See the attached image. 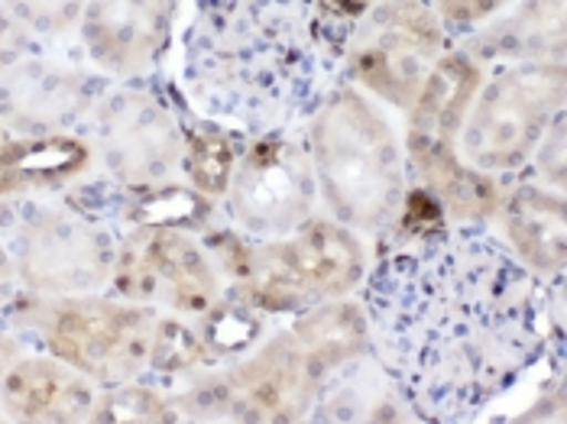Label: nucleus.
I'll use <instances>...</instances> for the list:
<instances>
[{
	"label": "nucleus",
	"instance_id": "obj_8",
	"mask_svg": "<svg viewBox=\"0 0 567 424\" xmlns=\"http://www.w3.org/2000/svg\"><path fill=\"white\" fill-rule=\"evenodd\" d=\"M447 43L451 37L429 0H380L350 30L341 75L409 111Z\"/></svg>",
	"mask_w": 567,
	"mask_h": 424
},
{
	"label": "nucleus",
	"instance_id": "obj_6",
	"mask_svg": "<svg viewBox=\"0 0 567 424\" xmlns=\"http://www.w3.org/2000/svg\"><path fill=\"white\" fill-rule=\"evenodd\" d=\"M156 311L136 301L94 296L30 298L17 308L20 328L40 331L52 356L65 360L87 380L114 385L150 370Z\"/></svg>",
	"mask_w": 567,
	"mask_h": 424
},
{
	"label": "nucleus",
	"instance_id": "obj_31",
	"mask_svg": "<svg viewBox=\"0 0 567 424\" xmlns=\"http://www.w3.org/2000/svg\"><path fill=\"white\" fill-rule=\"evenodd\" d=\"M318 3H321L324 17H328L344 37H350V30L360 23V17H367L380 0H318Z\"/></svg>",
	"mask_w": 567,
	"mask_h": 424
},
{
	"label": "nucleus",
	"instance_id": "obj_12",
	"mask_svg": "<svg viewBox=\"0 0 567 424\" xmlns=\"http://www.w3.org/2000/svg\"><path fill=\"white\" fill-rule=\"evenodd\" d=\"M117 298L136 304H166L178 314H202L220 296L212 256L185 230L133 227L111 269Z\"/></svg>",
	"mask_w": 567,
	"mask_h": 424
},
{
	"label": "nucleus",
	"instance_id": "obj_23",
	"mask_svg": "<svg viewBox=\"0 0 567 424\" xmlns=\"http://www.w3.org/2000/svg\"><path fill=\"white\" fill-rule=\"evenodd\" d=\"M121 201V217L133 227H169V230H205L215 214V198L195 192L192 185H150V188H127Z\"/></svg>",
	"mask_w": 567,
	"mask_h": 424
},
{
	"label": "nucleus",
	"instance_id": "obj_21",
	"mask_svg": "<svg viewBox=\"0 0 567 424\" xmlns=\"http://www.w3.org/2000/svg\"><path fill=\"white\" fill-rule=\"evenodd\" d=\"M292 334L306 347L308 360L321 373V380L338 366L370 353V324L363 304L350 298H331L302 311L292 324Z\"/></svg>",
	"mask_w": 567,
	"mask_h": 424
},
{
	"label": "nucleus",
	"instance_id": "obj_28",
	"mask_svg": "<svg viewBox=\"0 0 567 424\" xmlns=\"http://www.w3.org/2000/svg\"><path fill=\"white\" fill-rule=\"evenodd\" d=\"M447 37H464L481 30L483 23L506 3V0H429Z\"/></svg>",
	"mask_w": 567,
	"mask_h": 424
},
{
	"label": "nucleus",
	"instance_id": "obj_30",
	"mask_svg": "<svg viewBox=\"0 0 567 424\" xmlns=\"http://www.w3.org/2000/svg\"><path fill=\"white\" fill-rule=\"evenodd\" d=\"M27 49H30V33H27V27H23L20 20H13V17L7 13V7L0 3V75H3L13 62H20V59L27 55Z\"/></svg>",
	"mask_w": 567,
	"mask_h": 424
},
{
	"label": "nucleus",
	"instance_id": "obj_34",
	"mask_svg": "<svg viewBox=\"0 0 567 424\" xmlns=\"http://www.w3.org/2000/svg\"><path fill=\"white\" fill-rule=\"evenodd\" d=\"M0 146H3V124H0Z\"/></svg>",
	"mask_w": 567,
	"mask_h": 424
},
{
	"label": "nucleus",
	"instance_id": "obj_20",
	"mask_svg": "<svg viewBox=\"0 0 567 424\" xmlns=\"http://www.w3.org/2000/svg\"><path fill=\"white\" fill-rule=\"evenodd\" d=\"M91 163V146L72 133L20 136L0 146V198L52 192L79 178Z\"/></svg>",
	"mask_w": 567,
	"mask_h": 424
},
{
	"label": "nucleus",
	"instance_id": "obj_10",
	"mask_svg": "<svg viewBox=\"0 0 567 424\" xmlns=\"http://www.w3.org/2000/svg\"><path fill=\"white\" fill-rule=\"evenodd\" d=\"M315 198L318 182L306 143L289 133H262L244 146L234 166L224 214L254 240H279L306 224Z\"/></svg>",
	"mask_w": 567,
	"mask_h": 424
},
{
	"label": "nucleus",
	"instance_id": "obj_19",
	"mask_svg": "<svg viewBox=\"0 0 567 424\" xmlns=\"http://www.w3.org/2000/svg\"><path fill=\"white\" fill-rule=\"evenodd\" d=\"M399 412H409V405L402 402V395L395 392V385L370 350L321 380L308 418L315 422H395L402 418Z\"/></svg>",
	"mask_w": 567,
	"mask_h": 424
},
{
	"label": "nucleus",
	"instance_id": "obj_17",
	"mask_svg": "<svg viewBox=\"0 0 567 424\" xmlns=\"http://www.w3.org/2000/svg\"><path fill=\"white\" fill-rule=\"evenodd\" d=\"M496 211L503 214V227L513 244L509 250L535 276L548 279L565 272L567 208L561 195H551L548 188L523 178L506 195H499Z\"/></svg>",
	"mask_w": 567,
	"mask_h": 424
},
{
	"label": "nucleus",
	"instance_id": "obj_29",
	"mask_svg": "<svg viewBox=\"0 0 567 424\" xmlns=\"http://www.w3.org/2000/svg\"><path fill=\"white\" fill-rule=\"evenodd\" d=\"M565 139V111H558L555 121L545 130V136L538 139L535 153H532V156H535V172H538L548 185H555V188H565L567 182Z\"/></svg>",
	"mask_w": 567,
	"mask_h": 424
},
{
	"label": "nucleus",
	"instance_id": "obj_4",
	"mask_svg": "<svg viewBox=\"0 0 567 424\" xmlns=\"http://www.w3.org/2000/svg\"><path fill=\"white\" fill-rule=\"evenodd\" d=\"M477 87L481 62H474L464 49L444 52L409 107V172L441 201L451 224H483L496 214L503 195L493 175L467 166L457 156V136Z\"/></svg>",
	"mask_w": 567,
	"mask_h": 424
},
{
	"label": "nucleus",
	"instance_id": "obj_14",
	"mask_svg": "<svg viewBox=\"0 0 567 424\" xmlns=\"http://www.w3.org/2000/svg\"><path fill=\"white\" fill-rule=\"evenodd\" d=\"M101 94V79L82 69L23 55L0 75V124L20 136L65 133L87 121Z\"/></svg>",
	"mask_w": 567,
	"mask_h": 424
},
{
	"label": "nucleus",
	"instance_id": "obj_1",
	"mask_svg": "<svg viewBox=\"0 0 567 424\" xmlns=\"http://www.w3.org/2000/svg\"><path fill=\"white\" fill-rule=\"evenodd\" d=\"M548 286L477 224L393 244L363 276L370 350L422 422H471L523 380L565 328Z\"/></svg>",
	"mask_w": 567,
	"mask_h": 424
},
{
	"label": "nucleus",
	"instance_id": "obj_3",
	"mask_svg": "<svg viewBox=\"0 0 567 424\" xmlns=\"http://www.w3.org/2000/svg\"><path fill=\"white\" fill-rule=\"evenodd\" d=\"M306 149L318 192L344 227L393 230L405 195V163L393 127L350 85H338L308 117Z\"/></svg>",
	"mask_w": 567,
	"mask_h": 424
},
{
	"label": "nucleus",
	"instance_id": "obj_26",
	"mask_svg": "<svg viewBox=\"0 0 567 424\" xmlns=\"http://www.w3.org/2000/svg\"><path fill=\"white\" fill-rule=\"evenodd\" d=\"M94 422H175V409L156 389L140 382H114L107 385L91 412Z\"/></svg>",
	"mask_w": 567,
	"mask_h": 424
},
{
	"label": "nucleus",
	"instance_id": "obj_25",
	"mask_svg": "<svg viewBox=\"0 0 567 424\" xmlns=\"http://www.w3.org/2000/svg\"><path fill=\"white\" fill-rule=\"evenodd\" d=\"M212 356L205 350L202 334L192 324H182L178 318H156L153 343H150V370L163 376H182L198 366H205Z\"/></svg>",
	"mask_w": 567,
	"mask_h": 424
},
{
	"label": "nucleus",
	"instance_id": "obj_18",
	"mask_svg": "<svg viewBox=\"0 0 567 424\" xmlns=\"http://www.w3.org/2000/svg\"><path fill=\"white\" fill-rule=\"evenodd\" d=\"M474 62H565V0H523L464 43Z\"/></svg>",
	"mask_w": 567,
	"mask_h": 424
},
{
	"label": "nucleus",
	"instance_id": "obj_32",
	"mask_svg": "<svg viewBox=\"0 0 567 424\" xmlns=\"http://www.w3.org/2000/svg\"><path fill=\"white\" fill-rule=\"evenodd\" d=\"M17 269H13V259L7 254V247L0 244V311H7L17 298Z\"/></svg>",
	"mask_w": 567,
	"mask_h": 424
},
{
	"label": "nucleus",
	"instance_id": "obj_2",
	"mask_svg": "<svg viewBox=\"0 0 567 424\" xmlns=\"http://www.w3.org/2000/svg\"><path fill=\"white\" fill-rule=\"evenodd\" d=\"M182 79L205 117L286 133L341 85L348 37L318 0H195Z\"/></svg>",
	"mask_w": 567,
	"mask_h": 424
},
{
	"label": "nucleus",
	"instance_id": "obj_5",
	"mask_svg": "<svg viewBox=\"0 0 567 424\" xmlns=\"http://www.w3.org/2000/svg\"><path fill=\"white\" fill-rule=\"evenodd\" d=\"M367 276V250L341 220L308 217L279 240H254L234 296L262 314H302L308 308L344 298Z\"/></svg>",
	"mask_w": 567,
	"mask_h": 424
},
{
	"label": "nucleus",
	"instance_id": "obj_33",
	"mask_svg": "<svg viewBox=\"0 0 567 424\" xmlns=\"http://www.w3.org/2000/svg\"><path fill=\"white\" fill-rule=\"evenodd\" d=\"M17 356H20V350H17V343L10 338H0V376L17 363Z\"/></svg>",
	"mask_w": 567,
	"mask_h": 424
},
{
	"label": "nucleus",
	"instance_id": "obj_13",
	"mask_svg": "<svg viewBox=\"0 0 567 424\" xmlns=\"http://www.w3.org/2000/svg\"><path fill=\"white\" fill-rule=\"evenodd\" d=\"M224 376L237 422H302L321 385V373L292 331L272 334L262 347L257 343Z\"/></svg>",
	"mask_w": 567,
	"mask_h": 424
},
{
	"label": "nucleus",
	"instance_id": "obj_11",
	"mask_svg": "<svg viewBox=\"0 0 567 424\" xmlns=\"http://www.w3.org/2000/svg\"><path fill=\"white\" fill-rule=\"evenodd\" d=\"M87 117L104 169L117 185H166L182 169V124L159 97L133 87L104 91Z\"/></svg>",
	"mask_w": 567,
	"mask_h": 424
},
{
	"label": "nucleus",
	"instance_id": "obj_9",
	"mask_svg": "<svg viewBox=\"0 0 567 424\" xmlns=\"http://www.w3.org/2000/svg\"><path fill=\"white\" fill-rule=\"evenodd\" d=\"M117 247L75 205H23L10 227L17 279L37 296H85L111 282Z\"/></svg>",
	"mask_w": 567,
	"mask_h": 424
},
{
	"label": "nucleus",
	"instance_id": "obj_22",
	"mask_svg": "<svg viewBox=\"0 0 567 424\" xmlns=\"http://www.w3.org/2000/svg\"><path fill=\"white\" fill-rule=\"evenodd\" d=\"M182 124V172L188 175L192 188L208 195V198H224L234 166L247 146L244 133L224 130L208 117H185Z\"/></svg>",
	"mask_w": 567,
	"mask_h": 424
},
{
	"label": "nucleus",
	"instance_id": "obj_16",
	"mask_svg": "<svg viewBox=\"0 0 567 424\" xmlns=\"http://www.w3.org/2000/svg\"><path fill=\"white\" fill-rule=\"evenodd\" d=\"M97 389L65 360H17L0 376V409L17 422H85Z\"/></svg>",
	"mask_w": 567,
	"mask_h": 424
},
{
	"label": "nucleus",
	"instance_id": "obj_27",
	"mask_svg": "<svg viewBox=\"0 0 567 424\" xmlns=\"http://www.w3.org/2000/svg\"><path fill=\"white\" fill-rule=\"evenodd\" d=\"M85 3L87 0H3L13 20H20L27 30L49 33V37L69 33L82 20Z\"/></svg>",
	"mask_w": 567,
	"mask_h": 424
},
{
	"label": "nucleus",
	"instance_id": "obj_15",
	"mask_svg": "<svg viewBox=\"0 0 567 424\" xmlns=\"http://www.w3.org/2000/svg\"><path fill=\"white\" fill-rule=\"evenodd\" d=\"M173 13L175 0H87L82 43L107 75L136 79L163 59Z\"/></svg>",
	"mask_w": 567,
	"mask_h": 424
},
{
	"label": "nucleus",
	"instance_id": "obj_24",
	"mask_svg": "<svg viewBox=\"0 0 567 424\" xmlns=\"http://www.w3.org/2000/svg\"><path fill=\"white\" fill-rule=\"evenodd\" d=\"M195 331L205 340V350L212 360H240L260 343L266 331V314L250 301L227 292V296H218L208 311L198 314Z\"/></svg>",
	"mask_w": 567,
	"mask_h": 424
},
{
	"label": "nucleus",
	"instance_id": "obj_7",
	"mask_svg": "<svg viewBox=\"0 0 567 424\" xmlns=\"http://www.w3.org/2000/svg\"><path fill=\"white\" fill-rule=\"evenodd\" d=\"M461 156L486 175L519 172L558 111H565V62H519L471 97Z\"/></svg>",
	"mask_w": 567,
	"mask_h": 424
}]
</instances>
